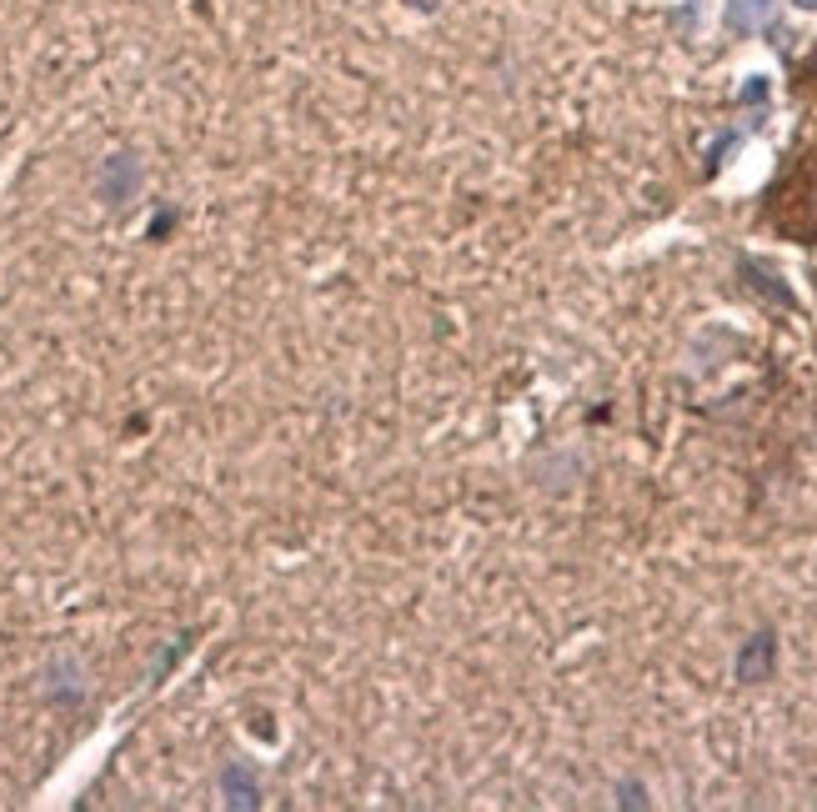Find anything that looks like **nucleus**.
I'll return each instance as SVG.
<instances>
[{
    "label": "nucleus",
    "instance_id": "1",
    "mask_svg": "<svg viewBox=\"0 0 817 812\" xmlns=\"http://www.w3.org/2000/svg\"><path fill=\"white\" fill-rule=\"evenodd\" d=\"M772 226L792 241H817V156L802 161L777 191H772Z\"/></svg>",
    "mask_w": 817,
    "mask_h": 812
}]
</instances>
